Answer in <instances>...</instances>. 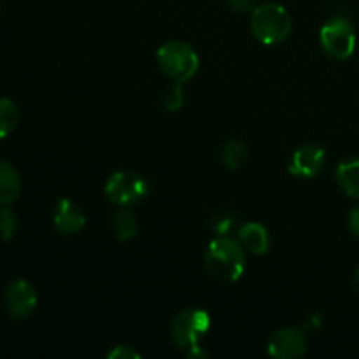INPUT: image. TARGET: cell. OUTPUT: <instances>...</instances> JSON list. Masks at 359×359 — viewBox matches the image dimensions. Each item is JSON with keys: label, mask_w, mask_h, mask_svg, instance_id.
<instances>
[{"label": "cell", "mask_w": 359, "mask_h": 359, "mask_svg": "<svg viewBox=\"0 0 359 359\" xmlns=\"http://www.w3.org/2000/svg\"><path fill=\"white\" fill-rule=\"evenodd\" d=\"M205 266L214 277L233 283L245 272V255L241 242L221 235L214 238L205 252Z\"/></svg>", "instance_id": "obj_1"}, {"label": "cell", "mask_w": 359, "mask_h": 359, "mask_svg": "<svg viewBox=\"0 0 359 359\" xmlns=\"http://www.w3.org/2000/svg\"><path fill=\"white\" fill-rule=\"evenodd\" d=\"M251 30L259 42L276 46L290 37L293 30V20L283 6L265 4L252 11Z\"/></svg>", "instance_id": "obj_2"}, {"label": "cell", "mask_w": 359, "mask_h": 359, "mask_svg": "<svg viewBox=\"0 0 359 359\" xmlns=\"http://www.w3.org/2000/svg\"><path fill=\"white\" fill-rule=\"evenodd\" d=\"M158 65L170 79L186 83L196 74L200 58L195 49L182 41H168L158 49Z\"/></svg>", "instance_id": "obj_3"}, {"label": "cell", "mask_w": 359, "mask_h": 359, "mask_svg": "<svg viewBox=\"0 0 359 359\" xmlns=\"http://www.w3.org/2000/svg\"><path fill=\"white\" fill-rule=\"evenodd\" d=\"M172 340L179 349L200 346L210 330V316L202 309H184L172 321Z\"/></svg>", "instance_id": "obj_4"}, {"label": "cell", "mask_w": 359, "mask_h": 359, "mask_svg": "<svg viewBox=\"0 0 359 359\" xmlns=\"http://www.w3.org/2000/svg\"><path fill=\"white\" fill-rule=\"evenodd\" d=\"M105 195L116 205H132L149 195V182L135 172H116L105 182Z\"/></svg>", "instance_id": "obj_5"}, {"label": "cell", "mask_w": 359, "mask_h": 359, "mask_svg": "<svg viewBox=\"0 0 359 359\" xmlns=\"http://www.w3.org/2000/svg\"><path fill=\"white\" fill-rule=\"evenodd\" d=\"M321 44L325 51L335 60H347L356 49V32L346 18H333L321 28Z\"/></svg>", "instance_id": "obj_6"}, {"label": "cell", "mask_w": 359, "mask_h": 359, "mask_svg": "<svg viewBox=\"0 0 359 359\" xmlns=\"http://www.w3.org/2000/svg\"><path fill=\"white\" fill-rule=\"evenodd\" d=\"M307 353V337L302 330L280 328L269 342V354L276 359H298Z\"/></svg>", "instance_id": "obj_7"}, {"label": "cell", "mask_w": 359, "mask_h": 359, "mask_svg": "<svg viewBox=\"0 0 359 359\" xmlns=\"http://www.w3.org/2000/svg\"><path fill=\"white\" fill-rule=\"evenodd\" d=\"M37 307V291L28 280H14L6 291V309L13 319H25Z\"/></svg>", "instance_id": "obj_8"}, {"label": "cell", "mask_w": 359, "mask_h": 359, "mask_svg": "<svg viewBox=\"0 0 359 359\" xmlns=\"http://www.w3.org/2000/svg\"><path fill=\"white\" fill-rule=\"evenodd\" d=\"M326 161V151L321 146L316 144H305V146L298 147L293 153L290 161V174L297 175V177L312 179L321 172L323 165Z\"/></svg>", "instance_id": "obj_9"}, {"label": "cell", "mask_w": 359, "mask_h": 359, "mask_svg": "<svg viewBox=\"0 0 359 359\" xmlns=\"http://www.w3.org/2000/svg\"><path fill=\"white\" fill-rule=\"evenodd\" d=\"M86 224V216L79 205L69 198H62L55 207V228L60 235H76Z\"/></svg>", "instance_id": "obj_10"}, {"label": "cell", "mask_w": 359, "mask_h": 359, "mask_svg": "<svg viewBox=\"0 0 359 359\" xmlns=\"http://www.w3.org/2000/svg\"><path fill=\"white\" fill-rule=\"evenodd\" d=\"M238 242L251 255L262 256L270 249L269 230L259 223H245L238 230Z\"/></svg>", "instance_id": "obj_11"}, {"label": "cell", "mask_w": 359, "mask_h": 359, "mask_svg": "<svg viewBox=\"0 0 359 359\" xmlns=\"http://www.w3.org/2000/svg\"><path fill=\"white\" fill-rule=\"evenodd\" d=\"M21 193V179L13 165L0 161V205L16 202Z\"/></svg>", "instance_id": "obj_12"}, {"label": "cell", "mask_w": 359, "mask_h": 359, "mask_svg": "<svg viewBox=\"0 0 359 359\" xmlns=\"http://www.w3.org/2000/svg\"><path fill=\"white\" fill-rule=\"evenodd\" d=\"M337 181L347 196L359 200V160L342 161L337 168Z\"/></svg>", "instance_id": "obj_13"}, {"label": "cell", "mask_w": 359, "mask_h": 359, "mask_svg": "<svg viewBox=\"0 0 359 359\" xmlns=\"http://www.w3.org/2000/svg\"><path fill=\"white\" fill-rule=\"evenodd\" d=\"M112 226H114L116 237L119 241L126 242L135 238L137 231H139V223H137V216L128 209V207H121L118 212L114 214V221H112Z\"/></svg>", "instance_id": "obj_14"}, {"label": "cell", "mask_w": 359, "mask_h": 359, "mask_svg": "<svg viewBox=\"0 0 359 359\" xmlns=\"http://www.w3.org/2000/svg\"><path fill=\"white\" fill-rule=\"evenodd\" d=\"M248 156V147L244 146V142L237 139L228 140L226 146L223 147V161L230 170H238L241 167H244Z\"/></svg>", "instance_id": "obj_15"}, {"label": "cell", "mask_w": 359, "mask_h": 359, "mask_svg": "<svg viewBox=\"0 0 359 359\" xmlns=\"http://www.w3.org/2000/svg\"><path fill=\"white\" fill-rule=\"evenodd\" d=\"M20 121V111L9 98H0V139L9 135Z\"/></svg>", "instance_id": "obj_16"}, {"label": "cell", "mask_w": 359, "mask_h": 359, "mask_svg": "<svg viewBox=\"0 0 359 359\" xmlns=\"http://www.w3.org/2000/svg\"><path fill=\"white\" fill-rule=\"evenodd\" d=\"M184 104V93H182V83L175 81L168 90H165L163 93V107L167 111H179Z\"/></svg>", "instance_id": "obj_17"}, {"label": "cell", "mask_w": 359, "mask_h": 359, "mask_svg": "<svg viewBox=\"0 0 359 359\" xmlns=\"http://www.w3.org/2000/svg\"><path fill=\"white\" fill-rule=\"evenodd\" d=\"M16 214L11 209H7V207H4V209L0 210V238H2V241H11V238L14 237V233H16Z\"/></svg>", "instance_id": "obj_18"}, {"label": "cell", "mask_w": 359, "mask_h": 359, "mask_svg": "<svg viewBox=\"0 0 359 359\" xmlns=\"http://www.w3.org/2000/svg\"><path fill=\"white\" fill-rule=\"evenodd\" d=\"M109 359H139L140 354L133 351L130 346H116L111 353L107 354Z\"/></svg>", "instance_id": "obj_19"}, {"label": "cell", "mask_w": 359, "mask_h": 359, "mask_svg": "<svg viewBox=\"0 0 359 359\" xmlns=\"http://www.w3.org/2000/svg\"><path fill=\"white\" fill-rule=\"evenodd\" d=\"M347 224H349L351 231H353L356 237H359V205L351 209L349 216H347Z\"/></svg>", "instance_id": "obj_20"}, {"label": "cell", "mask_w": 359, "mask_h": 359, "mask_svg": "<svg viewBox=\"0 0 359 359\" xmlns=\"http://www.w3.org/2000/svg\"><path fill=\"white\" fill-rule=\"evenodd\" d=\"M228 6H230L235 13H248L252 7V0H228Z\"/></svg>", "instance_id": "obj_21"}, {"label": "cell", "mask_w": 359, "mask_h": 359, "mask_svg": "<svg viewBox=\"0 0 359 359\" xmlns=\"http://www.w3.org/2000/svg\"><path fill=\"white\" fill-rule=\"evenodd\" d=\"M230 226H231L230 217H223V219H219L216 224H214V230H216L219 235H226L228 230H230Z\"/></svg>", "instance_id": "obj_22"}, {"label": "cell", "mask_w": 359, "mask_h": 359, "mask_svg": "<svg viewBox=\"0 0 359 359\" xmlns=\"http://www.w3.org/2000/svg\"><path fill=\"white\" fill-rule=\"evenodd\" d=\"M354 286L359 290V269L356 270V273H354Z\"/></svg>", "instance_id": "obj_23"}]
</instances>
